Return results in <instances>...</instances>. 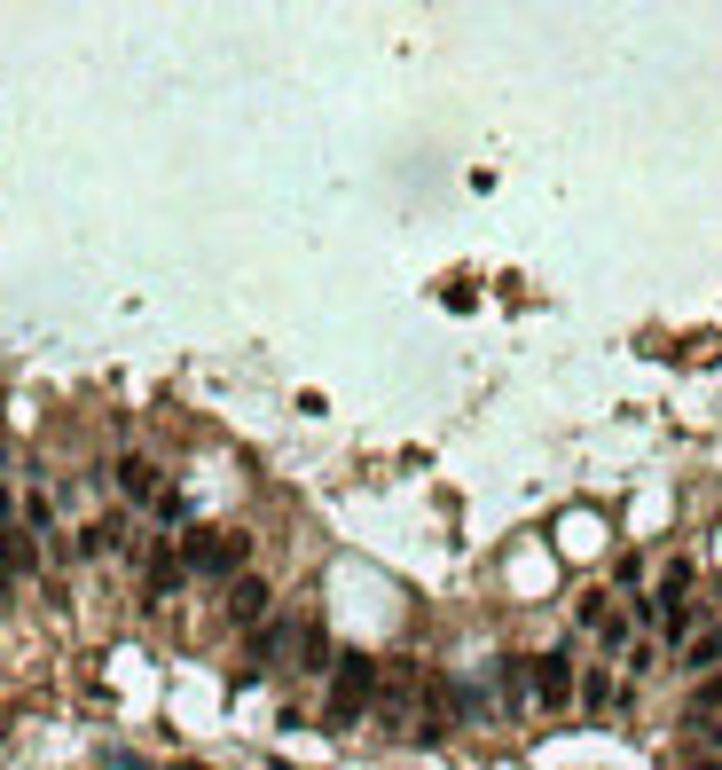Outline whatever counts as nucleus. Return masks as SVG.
I'll return each mask as SVG.
<instances>
[{
    "instance_id": "obj_8",
    "label": "nucleus",
    "mask_w": 722,
    "mask_h": 770,
    "mask_svg": "<svg viewBox=\"0 0 722 770\" xmlns=\"http://www.w3.org/2000/svg\"><path fill=\"white\" fill-rule=\"evenodd\" d=\"M699 770H722V747H714V754H706V762H699Z\"/></svg>"
},
{
    "instance_id": "obj_5",
    "label": "nucleus",
    "mask_w": 722,
    "mask_h": 770,
    "mask_svg": "<svg viewBox=\"0 0 722 770\" xmlns=\"http://www.w3.org/2000/svg\"><path fill=\"white\" fill-rule=\"evenodd\" d=\"M683 668L691 676H722V629H691L683 637Z\"/></svg>"
},
{
    "instance_id": "obj_7",
    "label": "nucleus",
    "mask_w": 722,
    "mask_h": 770,
    "mask_svg": "<svg viewBox=\"0 0 722 770\" xmlns=\"http://www.w3.org/2000/svg\"><path fill=\"white\" fill-rule=\"evenodd\" d=\"M118 487H126L134 503H157V495H165V487H157V464H142V456H126V464H118Z\"/></svg>"
},
{
    "instance_id": "obj_4",
    "label": "nucleus",
    "mask_w": 722,
    "mask_h": 770,
    "mask_svg": "<svg viewBox=\"0 0 722 770\" xmlns=\"http://www.w3.org/2000/svg\"><path fill=\"white\" fill-rule=\"evenodd\" d=\"M40 566V535L17 527V520H0V582H24Z\"/></svg>"
},
{
    "instance_id": "obj_1",
    "label": "nucleus",
    "mask_w": 722,
    "mask_h": 770,
    "mask_svg": "<svg viewBox=\"0 0 722 770\" xmlns=\"http://www.w3.org/2000/svg\"><path fill=\"white\" fill-rule=\"evenodd\" d=\"M244 558H251V535H197L189 551H180L189 574H236Z\"/></svg>"
},
{
    "instance_id": "obj_3",
    "label": "nucleus",
    "mask_w": 722,
    "mask_h": 770,
    "mask_svg": "<svg viewBox=\"0 0 722 770\" xmlns=\"http://www.w3.org/2000/svg\"><path fill=\"white\" fill-rule=\"evenodd\" d=\"M370 692H378V668L370 660H345L338 684H330V723H353L361 708H370Z\"/></svg>"
},
{
    "instance_id": "obj_2",
    "label": "nucleus",
    "mask_w": 722,
    "mask_h": 770,
    "mask_svg": "<svg viewBox=\"0 0 722 770\" xmlns=\"http://www.w3.org/2000/svg\"><path fill=\"white\" fill-rule=\"evenodd\" d=\"M526 700H534V708H566V700H574V660H566V653H542V660L526 668Z\"/></svg>"
},
{
    "instance_id": "obj_6",
    "label": "nucleus",
    "mask_w": 722,
    "mask_h": 770,
    "mask_svg": "<svg viewBox=\"0 0 722 770\" xmlns=\"http://www.w3.org/2000/svg\"><path fill=\"white\" fill-rule=\"evenodd\" d=\"M228 614H236L244 629H251V622H267V589H259L251 574H236V582H228Z\"/></svg>"
}]
</instances>
